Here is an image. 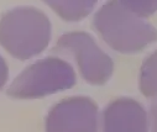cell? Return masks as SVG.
Listing matches in <instances>:
<instances>
[{"instance_id":"5b68a950","label":"cell","mask_w":157,"mask_h":132,"mask_svg":"<svg viewBox=\"0 0 157 132\" xmlns=\"http://www.w3.org/2000/svg\"><path fill=\"white\" fill-rule=\"evenodd\" d=\"M99 110L95 101L75 96L59 101L46 117L48 132H94L98 130Z\"/></svg>"},{"instance_id":"ba28073f","label":"cell","mask_w":157,"mask_h":132,"mask_svg":"<svg viewBox=\"0 0 157 132\" xmlns=\"http://www.w3.org/2000/svg\"><path fill=\"white\" fill-rule=\"evenodd\" d=\"M140 92L146 98H157V51L145 59L140 70Z\"/></svg>"},{"instance_id":"3957f363","label":"cell","mask_w":157,"mask_h":132,"mask_svg":"<svg viewBox=\"0 0 157 132\" xmlns=\"http://www.w3.org/2000/svg\"><path fill=\"white\" fill-rule=\"evenodd\" d=\"M77 77L73 67L57 57H47L21 72L6 94L14 99H40L73 88Z\"/></svg>"},{"instance_id":"30bf717a","label":"cell","mask_w":157,"mask_h":132,"mask_svg":"<svg viewBox=\"0 0 157 132\" xmlns=\"http://www.w3.org/2000/svg\"><path fill=\"white\" fill-rule=\"evenodd\" d=\"M9 78V67L5 62V59L0 56V89L5 85Z\"/></svg>"},{"instance_id":"8fae6325","label":"cell","mask_w":157,"mask_h":132,"mask_svg":"<svg viewBox=\"0 0 157 132\" xmlns=\"http://www.w3.org/2000/svg\"><path fill=\"white\" fill-rule=\"evenodd\" d=\"M151 120H152V128L157 131V104L151 110Z\"/></svg>"},{"instance_id":"8992f818","label":"cell","mask_w":157,"mask_h":132,"mask_svg":"<svg viewBox=\"0 0 157 132\" xmlns=\"http://www.w3.org/2000/svg\"><path fill=\"white\" fill-rule=\"evenodd\" d=\"M147 128V114L136 100L117 99L103 112V130L106 132H145Z\"/></svg>"},{"instance_id":"9c48e42d","label":"cell","mask_w":157,"mask_h":132,"mask_svg":"<svg viewBox=\"0 0 157 132\" xmlns=\"http://www.w3.org/2000/svg\"><path fill=\"white\" fill-rule=\"evenodd\" d=\"M120 3L140 17L151 16L157 10V0H120Z\"/></svg>"},{"instance_id":"52a82bcc","label":"cell","mask_w":157,"mask_h":132,"mask_svg":"<svg viewBox=\"0 0 157 132\" xmlns=\"http://www.w3.org/2000/svg\"><path fill=\"white\" fill-rule=\"evenodd\" d=\"M63 20L81 21L87 17L99 0H44Z\"/></svg>"},{"instance_id":"7a4b0ae2","label":"cell","mask_w":157,"mask_h":132,"mask_svg":"<svg viewBox=\"0 0 157 132\" xmlns=\"http://www.w3.org/2000/svg\"><path fill=\"white\" fill-rule=\"evenodd\" d=\"M50 41L51 22L38 9L16 8L0 20V45L20 61L42 53Z\"/></svg>"},{"instance_id":"277c9868","label":"cell","mask_w":157,"mask_h":132,"mask_svg":"<svg viewBox=\"0 0 157 132\" xmlns=\"http://www.w3.org/2000/svg\"><path fill=\"white\" fill-rule=\"evenodd\" d=\"M53 52L73 56L83 79L92 85L105 84L114 72L113 59L87 32L64 33L57 41Z\"/></svg>"},{"instance_id":"6da1fadb","label":"cell","mask_w":157,"mask_h":132,"mask_svg":"<svg viewBox=\"0 0 157 132\" xmlns=\"http://www.w3.org/2000/svg\"><path fill=\"white\" fill-rule=\"evenodd\" d=\"M93 27L108 46L120 53L140 52L157 41V30L117 0H110L98 10Z\"/></svg>"}]
</instances>
